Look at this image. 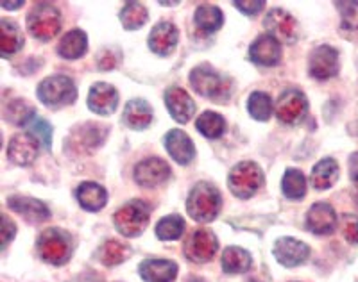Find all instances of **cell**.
I'll return each instance as SVG.
<instances>
[{"instance_id":"22","label":"cell","mask_w":358,"mask_h":282,"mask_svg":"<svg viewBox=\"0 0 358 282\" xmlns=\"http://www.w3.org/2000/svg\"><path fill=\"white\" fill-rule=\"evenodd\" d=\"M138 272L145 282H174L178 265L169 259H147L140 265Z\"/></svg>"},{"instance_id":"43","label":"cell","mask_w":358,"mask_h":282,"mask_svg":"<svg viewBox=\"0 0 358 282\" xmlns=\"http://www.w3.org/2000/svg\"><path fill=\"white\" fill-rule=\"evenodd\" d=\"M118 63H120V57H118V54L115 50H104L102 57H99V65L104 70L117 68Z\"/></svg>"},{"instance_id":"34","label":"cell","mask_w":358,"mask_h":282,"mask_svg":"<svg viewBox=\"0 0 358 282\" xmlns=\"http://www.w3.org/2000/svg\"><path fill=\"white\" fill-rule=\"evenodd\" d=\"M196 127L204 138H208V140H217V138H220L226 133V120L219 113L206 111V113H203L197 118Z\"/></svg>"},{"instance_id":"9","label":"cell","mask_w":358,"mask_h":282,"mask_svg":"<svg viewBox=\"0 0 358 282\" xmlns=\"http://www.w3.org/2000/svg\"><path fill=\"white\" fill-rule=\"evenodd\" d=\"M341 68V57L338 50L330 45H319L313 49L308 59V72L317 81H328L335 77Z\"/></svg>"},{"instance_id":"10","label":"cell","mask_w":358,"mask_h":282,"mask_svg":"<svg viewBox=\"0 0 358 282\" xmlns=\"http://www.w3.org/2000/svg\"><path fill=\"white\" fill-rule=\"evenodd\" d=\"M274 111L281 124L296 125L308 113V101L299 89H287L278 98Z\"/></svg>"},{"instance_id":"23","label":"cell","mask_w":358,"mask_h":282,"mask_svg":"<svg viewBox=\"0 0 358 282\" xmlns=\"http://www.w3.org/2000/svg\"><path fill=\"white\" fill-rule=\"evenodd\" d=\"M124 124L133 131L147 129L152 121V107L151 104L143 98H133L126 104L122 114Z\"/></svg>"},{"instance_id":"38","label":"cell","mask_w":358,"mask_h":282,"mask_svg":"<svg viewBox=\"0 0 358 282\" xmlns=\"http://www.w3.org/2000/svg\"><path fill=\"white\" fill-rule=\"evenodd\" d=\"M27 133L33 134L45 150H50V147H52V127H50L49 121L41 120V118H34L27 125Z\"/></svg>"},{"instance_id":"16","label":"cell","mask_w":358,"mask_h":282,"mask_svg":"<svg viewBox=\"0 0 358 282\" xmlns=\"http://www.w3.org/2000/svg\"><path fill=\"white\" fill-rule=\"evenodd\" d=\"M165 149L178 165H190L196 158V145L185 131L174 129L165 134Z\"/></svg>"},{"instance_id":"27","label":"cell","mask_w":358,"mask_h":282,"mask_svg":"<svg viewBox=\"0 0 358 282\" xmlns=\"http://www.w3.org/2000/svg\"><path fill=\"white\" fill-rule=\"evenodd\" d=\"M86 49H88V36L83 33L81 29H73L62 38L59 45H57V54L63 59H79V57L85 56Z\"/></svg>"},{"instance_id":"35","label":"cell","mask_w":358,"mask_h":282,"mask_svg":"<svg viewBox=\"0 0 358 282\" xmlns=\"http://www.w3.org/2000/svg\"><path fill=\"white\" fill-rule=\"evenodd\" d=\"M4 118L13 125H29L34 120V107L29 102L17 98L6 105Z\"/></svg>"},{"instance_id":"12","label":"cell","mask_w":358,"mask_h":282,"mask_svg":"<svg viewBox=\"0 0 358 282\" xmlns=\"http://www.w3.org/2000/svg\"><path fill=\"white\" fill-rule=\"evenodd\" d=\"M171 175V166L159 158L143 159L134 168V181L142 188H156V186L165 184Z\"/></svg>"},{"instance_id":"15","label":"cell","mask_w":358,"mask_h":282,"mask_svg":"<svg viewBox=\"0 0 358 282\" xmlns=\"http://www.w3.org/2000/svg\"><path fill=\"white\" fill-rule=\"evenodd\" d=\"M118 105V91L108 82H97L90 88L88 107L92 113L101 117H110Z\"/></svg>"},{"instance_id":"21","label":"cell","mask_w":358,"mask_h":282,"mask_svg":"<svg viewBox=\"0 0 358 282\" xmlns=\"http://www.w3.org/2000/svg\"><path fill=\"white\" fill-rule=\"evenodd\" d=\"M149 49L158 56H169L179 41V31L171 22H159L149 34Z\"/></svg>"},{"instance_id":"40","label":"cell","mask_w":358,"mask_h":282,"mask_svg":"<svg viewBox=\"0 0 358 282\" xmlns=\"http://www.w3.org/2000/svg\"><path fill=\"white\" fill-rule=\"evenodd\" d=\"M342 236L351 245H358V216L346 214L342 220Z\"/></svg>"},{"instance_id":"24","label":"cell","mask_w":358,"mask_h":282,"mask_svg":"<svg viewBox=\"0 0 358 282\" xmlns=\"http://www.w3.org/2000/svg\"><path fill=\"white\" fill-rule=\"evenodd\" d=\"M76 197H78L83 209L90 211V213H97L106 206L108 191L97 182H83L76 190Z\"/></svg>"},{"instance_id":"32","label":"cell","mask_w":358,"mask_h":282,"mask_svg":"<svg viewBox=\"0 0 358 282\" xmlns=\"http://www.w3.org/2000/svg\"><path fill=\"white\" fill-rule=\"evenodd\" d=\"M281 190L289 200H301L306 195V179L303 172L296 168L287 170L281 181Z\"/></svg>"},{"instance_id":"7","label":"cell","mask_w":358,"mask_h":282,"mask_svg":"<svg viewBox=\"0 0 358 282\" xmlns=\"http://www.w3.org/2000/svg\"><path fill=\"white\" fill-rule=\"evenodd\" d=\"M36 248L40 258L49 265H65L72 255V242L70 236L63 230L47 229L40 234L36 242Z\"/></svg>"},{"instance_id":"18","label":"cell","mask_w":358,"mask_h":282,"mask_svg":"<svg viewBox=\"0 0 358 282\" xmlns=\"http://www.w3.org/2000/svg\"><path fill=\"white\" fill-rule=\"evenodd\" d=\"M306 227L310 232L317 234V236H326L331 234L337 227V214L335 209L326 204V202H317L306 213Z\"/></svg>"},{"instance_id":"17","label":"cell","mask_w":358,"mask_h":282,"mask_svg":"<svg viewBox=\"0 0 358 282\" xmlns=\"http://www.w3.org/2000/svg\"><path fill=\"white\" fill-rule=\"evenodd\" d=\"M165 104H167L169 114L178 124H187L196 113V102L192 101L190 95L179 86H172L165 91Z\"/></svg>"},{"instance_id":"5","label":"cell","mask_w":358,"mask_h":282,"mask_svg":"<svg viewBox=\"0 0 358 282\" xmlns=\"http://www.w3.org/2000/svg\"><path fill=\"white\" fill-rule=\"evenodd\" d=\"M38 98L41 104L49 107H63L78 98V88L72 82V79L66 75H52L47 77L45 81L38 84Z\"/></svg>"},{"instance_id":"13","label":"cell","mask_w":358,"mask_h":282,"mask_svg":"<svg viewBox=\"0 0 358 282\" xmlns=\"http://www.w3.org/2000/svg\"><path fill=\"white\" fill-rule=\"evenodd\" d=\"M273 254L280 265L287 268H296L308 259L310 246L296 238H280L274 243Z\"/></svg>"},{"instance_id":"14","label":"cell","mask_w":358,"mask_h":282,"mask_svg":"<svg viewBox=\"0 0 358 282\" xmlns=\"http://www.w3.org/2000/svg\"><path fill=\"white\" fill-rule=\"evenodd\" d=\"M40 141L33 136V134H17L13 136L8 145V158L9 161L15 163L18 166H29L33 165L34 159L38 158L40 152Z\"/></svg>"},{"instance_id":"3","label":"cell","mask_w":358,"mask_h":282,"mask_svg":"<svg viewBox=\"0 0 358 282\" xmlns=\"http://www.w3.org/2000/svg\"><path fill=\"white\" fill-rule=\"evenodd\" d=\"M149 220H151V207L143 200L127 202L113 214L115 227L126 238L140 236L147 229Z\"/></svg>"},{"instance_id":"11","label":"cell","mask_w":358,"mask_h":282,"mask_svg":"<svg viewBox=\"0 0 358 282\" xmlns=\"http://www.w3.org/2000/svg\"><path fill=\"white\" fill-rule=\"evenodd\" d=\"M219 250L217 236L210 229H197L185 242V255L194 262H208Z\"/></svg>"},{"instance_id":"4","label":"cell","mask_w":358,"mask_h":282,"mask_svg":"<svg viewBox=\"0 0 358 282\" xmlns=\"http://www.w3.org/2000/svg\"><path fill=\"white\" fill-rule=\"evenodd\" d=\"M264 184V172L252 161H242L231 168L228 175L229 191L236 198H251Z\"/></svg>"},{"instance_id":"20","label":"cell","mask_w":358,"mask_h":282,"mask_svg":"<svg viewBox=\"0 0 358 282\" xmlns=\"http://www.w3.org/2000/svg\"><path fill=\"white\" fill-rule=\"evenodd\" d=\"M8 206L31 223H41L50 218L49 207L45 206L41 200L33 197L15 195V197L8 198Z\"/></svg>"},{"instance_id":"39","label":"cell","mask_w":358,"mask_h":282,"mask_svg":"<svg viewBox=\"0 0 358 282\" xmlns=\"http://www.w3.org/2000/svg\"><path fill=\"white\" fill-rule=\"evenodd\" d=\"M342 18V27L348 31L358 29V2H335Z\"/></svg>"},{"instance_id":"45","label":"cell","mask_w":358,"mask_h":282,"mask_svg":"<svg viewBox=\"0 0 358 282\" xmlns=\"http://www.w3.org/2000/svg\"><path fill=\"white\" fill-rule=\"evenodd\" d=\"M0 6H2V8H11V9H17V8H22V6H24V0H18V2H0Z\"/></svg>"},{"instance_id":"6","label":"cell","mask_w":358,"mask_h":282,"mask_svg":"<svg viewBox=\"0 0 358 282\" xmlns=\"http://www.w3.org/2000/svg\"><path fill=\"white\" fill-rule=\"evenodd\" d=\"M27 29L40 41H50L62 29V15L52 4H36L27 15Z\"/></svg>"},{"instance_id":"1","label":"cell","mask_w":358,"mask_h":282,"mask_svg":"<svg viewBox=\"0 0 358 282\" xmlns=\"http://www.w3.org/2000/svg\"><path fill=\"white\" fill-rule=\"evenodd\" d=\"M222 198L212 182L201 181L190 190L187 198V211L192 220L199 223H210L219 216Z\"/></svg>"},{"instance_id":"29","label":"cell","mask_w":358,"mask_h":282,"mask_svg":"<svg viewBox=\"0 0 358 282\" xmlns=\"http://www.w3.org/2000/svg\"><path fill=\"white\" fill-rule=\"evenodd\" d=\"M251 255L241 246H228L222 254V270L226 274H244L251 268Z\"/></svg>"},{"instance_id":"37","label":"cell","mask_w":358,"mask_h":282,"mask_svg":"<svg viewBox=\"0 0 358 282\" xmlns=\"http://www.w3.org/2000/svg\"><path fill=\"white\" fill-rule=\"evenodd\" d=\"M248 111L255 120L267 121L273 117V98L268 97V93L265 91L251 93L248 101Z\"/></svg>"},{"instance_id":"41","label":"cell","mask_w":358,"mask_h":282,"mask_svg":"<svg viewBox=\"0 0 358 282\" xmlns=\"http://www.w3.org/2000/svg\"><path fill=\"white\" fill-rule=\"evenodd\" d=\"M233 6L238 8V11L248 15V17H255V15H258V13L265 8V2L264 0H252V2H249V0L238 2V0H236V2H233Z\"/></svg>"},{"instance_id":"2","label":"cell","mask_w":358,"mask_h":282,"mask_svg":"<svg viewBox=\"0 0 358 282\" xmlns=\"http://www.w3.org/2000/svg\"><path fill=\"white\" fill-rule=\"evenodd\" d=\"M190 86L194 91L213 102H226L229 97V81L210 65H199L190 72Z\"/></svg>"},{"instance_id":"26","label":"cell","mask_w":358,"mask_h":282,"mask_svg":"<svg viewBox=\"0 0 358 282\" xmlns=\"http://www.w3.org/2000/svg\"><path fill=\"white\" fill-rule=\"evenodd\" d=\"M341 170H338V163L334 158H324L312 168V175L310 181L315 190H330L331 186L338 181Z\"/></svg>"},{"instance_id":"19","label":"cell","mask_w":358,"mask_h":282,"mask_svg":"<svg viewBox=\"0 0 358 282\" xmlns=\"http://www.w3.org/2000/svg\"><path fill=\"white\" fill-rule=\"evenodd\" d=\"M249 57L258 66H276L281 59V43L273 36H258L249 47Z\"/></svg>"},{"instance_id":"42","label":"cell","mask_w":358,"mask_h":282,"mask_svg":"<svg viewBox=\"0 0 358 282\" xmlns=\"http://www.w3.org/2000/svg\"><path fill=\"white\" fill-rule=\"evenodd\" d=\"M15 234H17L15 223L9 220L8 214H2V248H6L9 245V242L15 238Z\"/></svg>"},{"instance_id":"30","label":"cell","mask_w":358,"mask_h":282,"mask_svg":"<svg viewBox=\"0 0 358 282\" xmlns=\"http://www.w3.org/2000/svg\"><path fill=\"white\" fill-rule=\"evenodd\" d=\"M194 20H196V25L204 31V33H215L222 27L224 24V15L220 11V8L212 4H203L197 8L196 15H194Z\"/></svg>"},{"instance_id":"44","label":"cell","mask_w":358,"mask_h":282,"mask_svg":"<svg viewBox=\"0 0 358 282\" xmlns=\"http://www.w3.org/2000/svg\"><path fill=\"white\" fill-rule=\"evenodd\" d=\"M350 177L353 182H358V152L350 156Z\"/></svg>"},{"instance_id":"36","label":"cell","mask_w":358,"mask_h":282,"mask_svg":"<svg viewBox=\"0 0 358 282\" xmlns=\"http://www.w3.org/2000/svg\"><path fill=\"white\" fill-rule=\"evenodd\" d=\"M129 255H131L129 246L124 245V243L120 242H115V239L106 242L101 246V250H99V259H101L102 265H106V266L120 265V262L126 261Z\"/></svg>"},{"instance_id":"33","label":"cell","mask_w":358,"mask_h":282,"mask_svg":"<svg viewBox=\"0 0 358 282\" xmlns=\"http://www.w3.org/2000/svg\"><path fill=\"white\" fill-rule=\"evenodd\" d=\"M185 232V220L179 214H169L163 216L156 223V236L162 242H176L183 236Z\"/></svg>"},{"instance_id":"46","label":"cell","mask_w":358,"mask_h":282,"mask_svg":"<svg viewBox=\"0 0 358 282\" xmlns=\"http://www.w3.org/2000/svg\"><path fill=\"white\" fill-rule=\"evenodd\" d=\"M178 2H162V6H176Z\"/></svg>"},{"instance_id":"8","label":"cell","mask_w":358,"mask_h":282,"mask_svg":"<svg viewBox=\"0 0 358 282\" xmlns=\"http://www.w3.org/2000/svg\"><path fill=\"white\" fill-rule=\"evenodd\" d=\"M264 27L268 36H273L276 41L287 45L296 43L297 34H299V25H297L296 18L281 8L271 9L265 15Z\"/></svg>"},{"instance_id":"28","label":"cell","mask_w":358,"mask_h":282,"mask_svg":"<svg viewBox=\"0 0 358 282\" xmlns=\"http://www.w3.org/2000/svg\"><path fill=\"white\" fill-rule=\"evenodd\" d=\"M24 47V34L17 24L9 20H0V50L2 56L9 57Z\"/></svg>"},{"instance_id":"25","label":"cell","mask_w":358,"mask_h":282,"mask_svg":"<svg viewBox=\"0 0 358 282\" xmlns=\"http://www.w3.org/2000/svg\"><path fill=\"white\" fill-rule=\"evenodd\" d=\"M72 136L83 150H95L106 141L108 127L95 124V121H86L73 131Z\"/></svg>"},{"instance_id":"31","label":"cell","mask_w":358,"mask_h":282,"mask_svg":"<svg viewBox=\"0 0 358 282\" xmlns=\"http://www.w3.org/2000/svg\"><path fill=\"white\" fill-rule=\"evenodd\" d=\"M118 18H120V24L126 31H136L147 24L149 13H147L145 6L140 4V2H127Z\"/></svg>"}]
</instances>
